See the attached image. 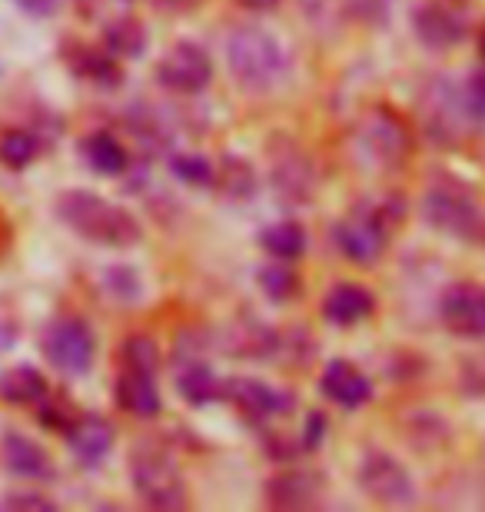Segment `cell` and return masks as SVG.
I'll use <instances>...</instances> for the list:
<instances>
[{
  "instance_id": "836d02e7",
  "label": "cell",
  "mask_w": 485,
  "mask_h": 512,
  "mask_svg": "<svg viewBox=\"0 0 485 512\" xmlns=\"http://www.w3.org/2000/svg\"><path fill=\"white\" fill-rule=\"evenodd\" d=\"M462 100H466V114L476 124H485V70L469 77V84L462 87Z\"/></svg>"
},
{
  "instance_id": "f546056e",
  "label": "cell",
  "mask_w": 485,
  "mask_h": 512,
  "mask_svg": "<svg viewBox=\"0 0 485 512\" xmlns=\"http://www.w3.org/2000/svg\"><path fill=\"white\" fill-rule=\"evenodd\" d=\"M120 366L123 370H140V373H157L160 370V346L153 336L133 333L120 346Z\"/></svg>"
},
{
  "instance_id": "d6986e66",
  "label": "cell",
  "mask_w": 485,
  "mask_h": 512,
  "mask_svg": "<svg viewBox=\"0 0 485 512\" xmlns=\"http://www.w3.org/2000/svg\"><path fill=\"white\" fill-rule=\"evenodd\" d=\"M266 503L276 509H309L319 503V476L309 469H286L266 486Z\"/></svg>"
},
{
  "instance_id": "ba28073f",
  "label": "cell",
  "mask_w": 485,
  "mask_h": 512,
  "mask_svg": "<svg viewBox=\"0 0 485 512\" xmlns=\"http://www.w3.org/2000/svg\"><path fill=\"white\" fill-rule=\"evenodd\" d=\"M157 80L160 87H167L170 94L180 97H196L213 84V60L200 44L180 40L173 44L157 64Z\"/></svg>"
},
{
  "instance_id": "b9f144b4",
  "label": "cell",
  "mask_w": 485,
  "mask_h": 512,
  "mask_svg": "<svg viewBox=\"0 0 485 512\" xmlns=\"http://www.w3.org/2000/svg\"><path fill=\"white\" fill-rule=\"evenodd\" d=\"M10 346H14V326L0 323V353H7Z\"/></svg>"
},
{
  "instance_id": "9c48e42d",
  "label": "cell",
  "mask_w": 485,
  "mask_h": 512,
  "mask_svg": "<svg viewBox=\"0 0 485 512\" xmlns=\"http://www.w3.org/2000/svg\"><path fill=\"white\" fill-rule=\"evenodd\" d=\"M359 486L373 503L383 506H409L416 499L412 473L392 453H379V449L366 453L363 463H359Z\"/></svg>"
},
{
  "instance_id": "e0dca14e",
  "label": "cell",
  "mask_w": 485,
  "mask_h": 512,
  "mask_svg": "<svg viewBox=\"0 0 485 512\" xmlns=\"http://www.w3.org/2000/svg\"><path fill=\"white\" fill-rule=\"evenodd\" d=\"M67 443L70 453L84 469H97L113 449V426L97 413L77 416L74 426L67 429Z\"/></svg>"
},
{
  "instance_id": "603a6c76",
  "label": "cell",
  "mask_w": 485,
  "mask_h": 512,
  "mask_svg": "<svg viewBox=\"0 0 485 512\" xmlns=\"http://www.w3.org/2000/svg\"><path fill=\"white\" fill-rule=\"evenodd\" d=\"M177 389L190 406H210L216 399H223V380L203 360H190L183 366L177 376Z\"/></svg>"
},
{
  "instance_id": "30bf717a",
  "label": "cell",
  "mask_w": 485,
  "mask_h": 512,
  "mask_svg": "<svg viewBox=\"0 0 485 512\" xmlns=\"http://www.w3.org/2000/svg\"><path fill=\"white\" fill-rule=\"evenodd\" d=\"M270 180L276 197L290 207H303V203H313L316 197V167L309 163V157L296 143L283 140L280 147H273V163H270Z\"/></svg>"
},
{
  "instance_id": "ac0fdd59",
  "label": "cell",
  "mask_w": 485,
  "mask_h": 512,
  "mask_svg": "<svg viewBox=\"0 0 485 512\" xmlns=\"http://www.w3.org/2000/svg\"><path fill=\"white\" fill-rule=\"evenodd\" d=\"M157 373H140V370H120L117 383H113V399L123 413L137 416V419H153L160 416L163 396L157 389Z\"/></svg>"
},
{
  "instance_id": "6da1fadb",
  "label": "cell",
  "mask_w": 485,
  "mask_h": 512,
  "mask_svg": "<svg viewBox=\"0 0 485 512\" xmlns=\"http://www.w3.org/2000/svg\"><path fill=\"white\" fill-rule=\"evenodd\" d=\"M226 67L246 94H273L290 74V57L270 30L250 24L226 37Z\"/></svg>"
},
{
  "instance_id": "277c9868",
  "label": "cell",
  "mask_w": 485,
  "mask_h": 512,
  "mask_svg": "<svg viewBox=\"0 0 485 512\" xmlns=\"http://www.w3.org/2000/svg\"><path fill=\"white\" fill-rule=\"evenodd\" d=\"M422 217L449 237L472 240L482 230V207L466 183L456 177H436L422 193Z\"/></svg>"
},
{
  "instance_id": "d6a6232c",
  "label": "cell",
  "mask_w": 485,
  "mask_h": 512,
  "mask_svg": "<svg viewBox=\"0 0 485 512\" xmlns=\"http://www.w3.org/2000/svg\"><path fill=\"white\" fill-rule=\"evenodd\" d=\"M256 280H260V290L270 296L273 303H286L299 293V276L293 266H280V263L263 266Z\"/></svg>"
},
{
  "instance_id": "f1b7e54d",
  "label": "cell",
  "mask_w": 485,
  "mask_h": 512,
  "mask_svg": "<svg viewBox=\"0 0 485 512\" xmlns=\"http://www.w3.org/2000/svg\"><path fill=\"white\" fill-rule=\"evenodd\" d=\"M213 183H220V190L233 200H250L256 193V177L253 167L240 157H223V167L216 170Z\"/></svg>"
},
{
  "instance_id": "9a60e30c",
  "label": "cell",
  "mask_w": 485,
  "mask_h": 512,
  "mask_svg": "<svg viewBox=\"0 0 485 512\" xmlns=\"http://www.w3.org/2000/svg\"><path fill=\"white\" fill-rule=\"evenodd\" d=\"M319 393L339 409H363L373 399V380L349 360H329L319 376Z\"/></svg>"
},
{
  "instance_id": "7a4b0ae2",
  "label": "cell",
  "mask_w": 485,
  "mask_h": 512,
  "mask_svg": "<svg viewBox=\"0 0 485 512\" xmlns=\"http://www.w3.org/2000/svg\"><path fill=\"white\" fill-rule=\"evenodd\" d=\"M57 217L84 240L100 243V247H133L143 233L130 210L90 190H67L57 200Z\"/></svg>"
},
{
  "instance_id": "ab89813d",
  "label": "cell",
  "mask_w": 485,
  "mask_h": 512,
  "mask_svg": "<svg viewBox=\"0 0 485 512\" xmlns=\"http://www.w3.org/2000/svg\"><path fill=\"white\" fill-rule=\"evenodd\" d=\"M153 4H157L160 10H193V7H200L203 0H153Z\"/></svg>"
},
{
  "instance_id": "7c38bea8",
  "label": "cell",
  "mask_w": 485,
  "mask_h": 512,
  "mask_svg": "<svg viewBox=\"0 0 485 512\" xmlns=\"http://www.w3.org/2000/svg\"><path fill=\"white\" fill-rule=\"evenodd\" d=\"M422 120H426V130L432 133V140L456 143L462 124L469 120L462 90L452 87L446 77L432 80L429 94H426V100H422Z\"/></svg>"
},
{
  "instance_id": "7bdbcfd3",
  "label": "cell",
  "mask_w": 485,
  "mask_h": 512,
  "mask_svg": "<svg viewBox=\"0 0 485 512\" xmlns=\"http://www.w3.org/2000/svg\"><path fill=\"white\" fill-rule=\"evenodd\" d=\"M482 54H485V34H482Z\"/></svg>"
},
{
  "instance_id": "44dd1931",
  "label": "cell",
  "mask_w": 485,
  "mask_h": 512,
  "mask_svg": "<svg viewBox=\"0 0 485 512\" xmlns=\"http://www.w3.org/2000/svg\"><path fill=\"white\" fill-rule=\"evenodd\" d=\"M80 150H84V160L90 163V170L100 173V177H120V173H127V167H130L127 147L107 130L90 133Z\"/></svg>"
},
{
  "instance_id": "8fae6325",
  "label": "cell",
  "mask_w": 485,
  "mask_h": 512,
  "mask_svg": "<svg viewBox=\"0 0 485 512\" xmlns=\"http://www.w3.org/2000/svg\"><path fill=\"white\" fill-rule=\"evenodd\" d=\"M223 396L240 409L253 423H270V419H283L296 409V396L290 389L250 380V376H236V380L223 383Z\"/></svg>"
},
{
  "instance_id": "e575fe53",
  "label": "cell",
  "mask_w": 485,
  "mask_h": 512,
  "mask_svg": "<svg viewBox=\"0 0 485 512\" xmlns=\"http://www.w3.org/2000/svg\"><path fill=\"white\" fill-rule=\"evenodd\" d=\"M107 286H110L113 300H123V303L137 300V293H140V283H137V276L130 273V266H110Z\"/></svg>"
},
{
  "instance_id": "5b68a950",
  "label": "cell",
  "mask_w": 485,
  "mask_h": 512,
  "mask_svg": "<svg viewBox=\"0 0 485 512\" xmlns=\"http://www.w3.org/2000/svg\"><path fill=\"white\" fill-rule=\"evenodd\" d=\"M396 217H389L386 207L366 203V207L349 210L343 220L333 227V243L336 250L353 263H373L383 256L389 243V230Z\"/></svg>"
},
{
  "instance_id": "484cf974",
  "label": "cell",
  "mask_w": 485,
  "mask_h": 512,
  "mask_svg": "<svg viewBox=\"0 0 485 512\" xmlns=\"http://www.w3.org/2000/svg\"><path fill=\"white\" fill-rule=\"evenodd\" d=\"M70 67H74L77 77H84L97 87H117L123 77L117 57L107 54V50H97V47H77L74 57H70Z\"/></svg>"
},
{
  "instance_id": "f35d334b",
  "label": "cell",
  "mask_w": 485,
  "mask_h": 512,
  "mask_svg": "<svg viewBox=\"0 0 485 512\" xmlns=\"http://www.w3.org/2000/svg\"><path fill=\"white\" fill-rule=\"evenodd\" d=\"M7 506H30V509H54L47 496H37V493H14L7 496Z\"/></svg>"
},
{
  "instance_id": "2e32d148",
  "label": "cell",
  "mask_w": 485,
  "mask_h": 512,
  "mask_svg": "<svg viewBox=\"0 0 485 512\" xmlns=\"http://www.w3.org/2000/svg\"><path fill=\"white\" fill-rule=\"evenodd\" d=\"M376 310V296L363 283H336L333 290L323 296V316L326 323L349 330V326L366 323Z\"/></svg>"
},
{
  "instance_id": "60d3db41",
  "label": "cell",
  "mask_w": 485,
  "mask_h": 512,
  "mask_svg": "<svg viewBox=\"0 0 485 512\" xmlns=\"http://www.w3.org/2000/svg\"><path fill=\"white\" fill-rule=\"evenodd\" d=\"M240 7H246V10H273L280 0H236Z\"/></svg>"
},
{
  "instance_id": "5bb4252c",
  "label": "cell",
  "mask_w": 485,
  "mask_h": 512,
  "mask_svg": "<svg viewBox=\"0 0 485 512\" xmlns=\"http://www.w3.org/2000/svg\"><path fill=\"white\" fill-rule=\"evenodd\" d=\"M412 27H416V37L429 50H449L462 44V37H466V17L449 4H442V0L419 4L416 14H412Z\"/></svg>"
},
{
  "instance_id": "74e56055",
  "label": "cell",
  "mask_w": 485,
  "mask_h": 512,
  "mask_svg": "<svg viewBox=\"0 0 485 512\" xmlns=\"http://www.w3.org/2000/svg\"><path fill=\"white\" fill-rule=\"evenodd\" d=\"M17 7L30 17H50V14H57L60 0H17Z\"/></svg>"
},
{
  "instance_id": "8d00e7d4",
  "label": "cell",
  "mask_w": 485,
  "mask_h": 512,
  "mask_svg": "<svg viewBox=\"0 0 485 512\" xmlns=\"http://www.w3.org/2000/svg\"><path fill=\"white\" fill-rule=\"evenodd\" d=\"M44 403V409H40V423H47L50 429H57V433H67L70 426H74L77 413L70 409L67 403H60V399H40Z\"/></svg>"
},
{
  "instance_id": "4fadbf2b",
  "label": "cell",
  "mask_w": 485,
  "mask_h": 512,
  "mask_svg": "<svg viewBox=\"0 0 485 512\" xmlns=\"http://www.w3.org/2000/svg\"><path fill=\"white\" fill-rule=\"evenodd\" d=\"M442 323L452 333L469 336V340H482L485 336V286L479 283H456L442 293L439 303Z\"/></svg>"
},
{
  "instance_id": "3957f363",
  "label": "cell",
  "mask_w": 485,
  "mask_h": 512,
  "mask_svg": "<svg viewBox=\"0 0 485 512\" xmlns=\"http://www.w3.org/2000/svg\"><path fill=\"white\" fill-rule=\"evenodd\" d=\"M130 483L150 509H187L190 493L177 459L160 446H137L130 456Z\"/></svg>"
},
{
  "instance_id": "1f68e13d",
  "label": "cell",
  "mask_w": 485,
  "mask_h": 512,
  "mask_svg": "<svg viewBox=\"0 0 485 512\" xmlns=\"http://www.w3.org/2000/svg\"><path fill=\"white\" fill-rule=\"evenodd\" d=\"M170 170H173V177L180 183H187V187H213V177H216V167L203 153H173Z\"/></svg>"
},
{
  "instance_id": "52a82bcc",
  "label": "cell",
  "mask_w": 485,
  "mask_h": 512,
  "mask_svg": "<svg viewBox=\"0 0 485 512\" xmlns=\"http://www.w3.org/2000/svg\"><path fill=\"white\" fill-rule=\"evenodd\" d=\"M40 346H44L47 363L64 376H84L97 356L94 330L84 320H77V316H64V320L50 323Z\"/></svg>"
},
{
  "instance_id": "d590c367",
  "label": "cell",
  "mask_w": 485,
  "mask_h": 512,
  "mask_svg": "<svg viewBox=\"0 0 485 512\" xmlns=\"http://www.w3.org/2000/svg\"><path fill=\"white\" fill-rule=\"evenodd\" d=\"M459 389L469 396H485V353L472 356L459 370Z\"/></svg>"
},
{
  "instance_id": "8992f818",
  "label": "cell",
  "mask_w": 485,
  "mask_h": 512,
  "mask_svg": "<svg viewBox=\"0 0 485 512\" xmlns=\"http://www.w3.org/2000/svg\"><path fill=\"white\" fill-rule=\"evenodd\" d=\"M356 140H359L363 157L379 170H399L412 150L409 127L402 124V117L392 114L389 107L369 110V114L359 120Z\"/></svg>"
},
{
  "instance_id": "4dcf8cb0",
  "label": "cell",
  "mask_w": 485,
  "mask_h": 512,
  "mask_svg": "<svg viewBox=\"0 0 485 512\" xmlns=\"http://www.w3.org/2000/svg\"><path fill=\"white\" fill-rule=\"evenodd\" d=\"M40 140L30 130H7L0 137V163L10 170H24L37 160Z\"/></svg>"
},
{
  "instance_id": "4316f807",
  "label": "cell",
  "mask_w": 485,
  "mask_h": 512,
  "mask_svg": "<svg viewBox=\"0 0 485 512\" xmlns=\"http://www.w3.org/2000/svg\"><path fill=\"white\" fill-rule=\"evenodd\" d=\"M260 243L266 253L276 256V260H296V256L306 253V230L293 220H283V223L266 227L260 233Z\"/></svg>"
},
{
  "instance_id": "7402d4cb",
  "label": "cell",
  "mask_w": 485,
  "mask_h": 512,
  "mask_svg": "<svg viewBox=\"0 0 485 512\" xmlns=\"http://www.w3.org/2000/svg\"><path fill=\"white\" fill-rule=\"evenodd\" d=\"M147 44H150L147 27L137 17H117L103 30V50L117 60H137L147 50Z\"/></svg>"
},
{
  "instance_id": "ffe728a7",
  "label": "cell",
  "mask_w": 485,
  "mask_h": 512,
  "mask_svg": "<svg viewBox=\"0 0 485 512\" xmlns=\"http://www.w3.org/2000/svg\"><path fill=\"white\" fill-rule=\"evenodd\" d=\"M0 453H4V466L14 476H20V479H47V476H54V463H50L47 449L40 446L37 439H30L24 433H7L4 446H0Z\"/></svg>"
},
{
  "instance_id": "d4e9b609",
  "label": "cell",
  "mask_w": 485,
  "mask_h": 512,
  "mask_svg": "<svg viewBox=\"0 0 485 512\" xmlns=\"http://www.w3.org/2000/svg\"><path fill=\"white\" fill-rule=\"evenodd\" d=\"M230 353L233 356H246V360H266V356L280 353V336H276L270 326H263L260 320H246L236 323V330L230 336Z\"/></svg>"
},
{
  "instance_id": "cb8c5ba5",
  "label": "cell",
  "mask_w": 485,
  "mask_h": 512,
  "mask_svg": "<svg viewBox=\"0 0 485 512\" xmlns=\"http://www.w3.org/2000/svg\"><path fill=\"white\" fill-rule=\"evenodd\" d=\"M47 396V380L34 366H14L0 373V399L10 406H34Z\"/></svg>"
},
{
  "instance_id": "83f0119b",
  "label": "cell",
  "mask_w": 485,
  "mask_h": 512,
  "mask_svg": "<svg viewBox=\"0 0 485 512\" xmlns=\"http://www.w3.org/2000/svg\"><path fill=\"white\" fill-rule=\"evenodd\" d=\"M127 124H130V130L137 133V140L147 147L150 153H163L170 147V140H173V133H170V127L163 124V120L153 114L150 107H133L130 110V117H127Z\"/></svg>"
}]
</instances>
